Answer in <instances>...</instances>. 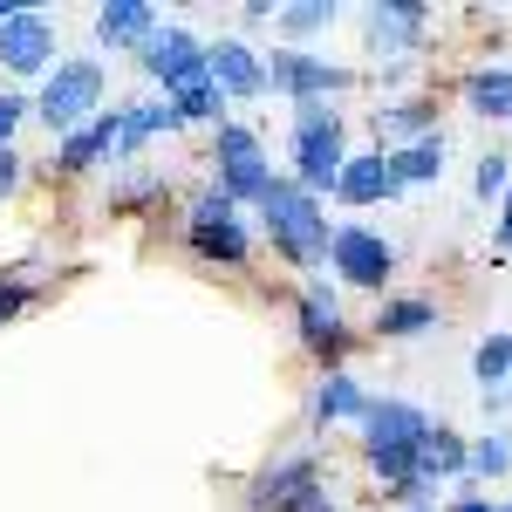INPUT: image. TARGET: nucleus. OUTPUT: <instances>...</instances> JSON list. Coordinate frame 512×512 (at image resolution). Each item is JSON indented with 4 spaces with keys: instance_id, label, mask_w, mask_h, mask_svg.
<instances>
[{
    "instance_id": "nucleus-1",
    "label": "nucleus",
    "mask_w": 512,
    "mask_h": 512,
    "mask_svg": "<svg viewBox=\"0 0 512 512\" xmlns=\"http://www.w3.org/2000/svg\"><path fill=\"white\" fill-rule=\"evenodd\" d=\"M260 233L274 239V253L287 260V267H321V260H328V239H335V226H328L321 198L301 192V185L280 171L274 185H267V198H260Z\"/></svg>"
},
{
    "instance_id": "nucleus-2",
    "label": "nucleus",
    "mask_w": 512,
    "mask_h": 512,
    "mask_svg": "<svg viewBox=\"0 0 512 512\" xmlns=\"http://www.w3.org/2000/svg\"><path fill=\"white\" fill-rule=\"evenodd\" d=\"M424 437H431V417L417 410V403H403V396H369V410H362V451H369V465L383 485H403V478H417V451H424Z\"/></svg>"
},
{
    "instance_id": "nucleus-3",
    "label": "nucleus",
    "mask_w": 512,
    "mask_h": 512,
    "mask_svg": "<svg viewBox=\"0 0 512 512\" xmlns=\"http://www.w3.org/2000/svg\"><path fill=\"white\" fill-rule=\"evenodd\" d=\"M287 158H294V185L301 192H335L342 164H349V130H342V110L335 103H294V137H287Z\"/></svg>"
},
{
    "instance_id": "nucleus-4",
    "label": "nucleus",
    "mask_w": 512,
    "mask_h": 512,
    "mask_svg": "<svg viewBox=\"0 0 512 512\" xmlns=\"http://www.w3.org/2000/svg\"><path fill=\"white\" fill-rule=\"evenodd\" d=\"M103 89H110L103 62L96 55H69V62L48 69V82H41V96H35V117L69 137V130H82V123L103 110Z\"/></svg>"
},
{
    "instance_id": "nucleus-5",
    "label": "nucleus",
    "mask_w": 512,
    "mask_h": 512,
    "mask_svg": "<svg viewBox=\"0 0 512 512\" xmlns=\"http://www.w3.org/2000/svg\"><path fill=\"white\" fill-rule=\"evenodd\" d=\"M212 164H219V185L212 192H226L246 212V205H260L267 198V185H274L280 171L267 164V144H260V130L253 123H219V137H212Z\"/></svg>"
},
{
    "instance_id": "nucleus-6",
    "label": "nucleus",
    "mask_w": 512,
    "mask_h": 512,
    "mask_svg": "<svg viewBox=\"0 0 512 512\" xmlns=\"http://www.w3.org/2000/svg\"><path fill=\"white\" fill-rule=\"evenodd\" d=\"M185 239H192V253L219 260V267H239V260L253 253L246 212H239L226 192H198V198H192V212H185Z\"/></svg>"
},
{
    "instance_id": "nucleus-7",
    "label": "nucleus",
    "mask_w": 512,
    "mask_h": 512,
    "mask_svg": "<svg viewBox=\"0 0 512 512\" xmlns=\"http://www.w3.org/2000/svg\"><path fill=\"white\" fill-rule=\"evenodd\" d=\"M137 62H144V76L158 82L164 96H178V89H192V82H205L212 69H205V41L192 35V28H158V35L137 48Z\"/></svg>"
},
{
    "instance_id": "nucleus-8",
    "label": "nucleus",
    "mask_w": 512,
    "mask_h": 512,
    "mask_svg": "<svg viewBox=\"0 0 512 512\" xmlns=\"http://www.w3.org/2000/svg\"><path fill=\"white\" fill-rule=\"evenodd\" d=\"M349 82H355L349 69L321 62V55H308V48H274V55H267V89L294 96V103H328V96H342Z\"/></svg>"
},
{
    "instance_id": "nucleus-9",
    "label": "nucleus",
    "mask_w": 512,
    "mask_h": 512,
    "mask_svg": "<svg viewBox=\"0 0 512 512\" xmlns=\"http://www.w3.org/2000/svg\"><path fill=\"white\" fill-rule=\"evenodd\" d=\"M328 267H335L342 287H383V280L396 274V246L383 233H369V226H335Z\"/></svg>"
},
{
    "instance_id": "nucleus-10",
    "label": "nucleus",
    "mask_w": 512,
    "mask_h": 512,
    "mask_svg": "<svg viewBox=\"0 0 512 512\" xmlns=\"http://www.w3.org/2000/svg\"><path fill=\"white\" fill-rule=\"evenodd\" d=\"M0 69L7 76H48L55 69V21L41 7H14L0 28Z\"/></svg>"
},
{
    "instance_id": "nucleus-11",
    "label": "nucleus",
    "mask_w": 512,
    "mask_h": 512,
    "mask_svg": "<svg viewBox=\"0 0 512 512\" xmlns=\"http://www.w3.org/2000/svg\"><path fill=\"white\" fill-rule=\"evenodd\" d=\"M205 69H212V82H219V96L226 103H253V96H267V55H253L239 35H219L205 41Z\"/></svg>"
},
{
    "instance_id": "nucleus-12",
    "label": "nucleus",
    "mask_w": 512,
    "mask_h": 512,
    "mask_svg": "<svg viewBox=\"0 0 512 512\" xmlns=\"http://www.w3.org/2000/svg\"><path fill=\"white\" fill-rule=\"evenodd\" d=\"M294 328H301V342H308L321 362H335V355L349 349V321H342V301H335L328 280H308V294H301V308H294Z\"/></svg>"
},
{
    "instance_id": "nucleus-13",
    "label": "nucleus",
    "mask_w": 512,
    "mask_h": 512,
    "mask_svg": "<svg viewBox=\"0 0 512 512\" xmlns=\"http://www.w3.org/2000/svg\"><path fill=\"white\" fill-rule=\"evenodd\" d=\"M424 21H431V7H424V0H376V7H369V48L403 55V48H417V41H424Z\"/></svg>"
},
{
    "instance_id": "nucleus-14",
    "label": "nucleus",
    "mask_w": 512,
    "mask_h": 512,
    "mask_svg": "<svg viewBox=\"0 0 512 512\" xmlns=\"http://www.w3.org/2000/svg\"><path fill=\"white\" fill-rule=\"evenodd\" d=\"M403 185L390 178V151L376 144V151H362V158L342 164V178H335V198L342 205H376V198H396Z\"/></svg>"
},
{
    "instance_id": "nucleus-15",
    "label": "nucleus",
    "mask_w": 512,
    "mask_h": 512,
    "mask_svg": "<svg viewBox=\"0 0 512 512\" xmlns=\"http://www.w3.org/2000/svg\"><path fill=\"white\" fill-rule=\"evenodd\" d=\"M117 130H123V110H96V117L82 123V130H69L62 137V151H55V171H89L96 158H117Z\"/></svg>"
},
{
    "instance_id": "nucleus-16",
    "label": "nucleus",
    "mask_w": 512,
    "mask_h": 512,
    "mask_svg": "<svg viewBox=\"0 0 512 512\" xmlns=\"http://www.w3.org/2000/svg\"><path fill=\"white\" fill-rule=\"evenodd\" d=\"M151 35H158V7L151 0H110L96 14V41H110V48H144Z\"/></svg>"
},
{
    "instance_id": "nucleus-17",
    "label": "nucleus",
    "mask_w": 512,
    "mask_h": 512,
    "mask_svg": "<svg viewBox=\"0 0 512 512\" xmlns=\"http://www.w3.org/2000/svg\"><path fill=\"white\" fill-rule=\"evenodd\" d=\"M301 485H315V458L301 451V458H280V465H267V472L253 478V512H280Z\"/></svg>"
},
{
    "instance_id": "nucleus-18",
    "label": "nucleus",
    "mask_w": 512,
    "mask_h": 512,
    "mask_svg": "<svg viewBox=\"0 0 512 512\" xmlns=\"http://www.w3.org/2000/svg\"><path fill=\"white\" fill-rule=\"evenodd\" d=\"M431 328H437V301H424V294H390L376 308V335L383 342H410V335H431Z\"/></svg>"
},
{
    "instance_id": "nucleus-19",
    "label": "nucleus",
    "mask_w": 512,
    "mask_h": 512,
    "mask_svg": "<svg viewBox=\"0 0 512 512\" xmlns=\"http://www.w3.org/2000/svg\"><path fill=\"white\" fill-rule=\"evenodd\" d=\"M472 472V444L451 431V424H431V437H424V451H417V478H458Z\"/></svg>"
},
{
    "instance_id": "nucleus-20",
    "label": "nucleus",
    "mask_w": 512,
    "mask_h": 512,
    "mask_svg": "<svg viewBox=\"0 0 512 512\" xmlns=\"http://www.w3.org/2000/svg\"><path fill=\"white\" fill-rule=\"evenodd\" d=\"M472 369H478V383H485V410H506L512 403V335H485Z\"/></svg>"
},
{
    "instance_id": "nucleus-21",
    "label": "nucleus",
    "mask_w": 512,
    "mask_h": 512,
    "mask_svg": "<svg viewBox=\"0 0 512 512\" xmlns=\"http://www.w3.org/2000/svg\"><path fill=\"white\" fill-rule=\"evenodd\" d=\"M362 410H369V390L355 383L349 369H328L315 390V424H342V417H355L362 424Z\"/></svg>"
},
{
    "instance_id": "nucleus-22",
    "label": "nucleus",
    "mask_w": 512,
    "mask_h": 512,
    "mask_svg": "<svg viewBox=\"0 0 512 512\" xmlns=\"http://www.w3.org/2000/svg\"><path fill=\"white\" fill-rule=\"evenodd\" d=\"M437 171H444V130H437V137H417V144H403V151H390V178H396V185H431Z\"/></svg>"
},
{
    "instance_id": "nucleus-23",
    "label": "nucleus",
    "mask_w": 512,
    "mask_h": 512,
    "mask_svg": "<svg viewBox=\"0 0 512 512\" xmlns=\"http://www.w3.org/2000/svg\"><path fill=\"white\" fill-rule=\"evenodd\" d=\"M376 137H396V151L417 144V137H437V103H390V110H376Z\"/></svg>"
},
{
    "instance_id": "nucleus-24",
    "label": "nucleus",
    "mask_w": 512,
    "mask_h": 512,
    "mask_svg": "<svg viewBox=\"0 0 512 512\" xmlns=\"http://www.w3.org/2000/svg\"><path fill=\"white\" fill-rule=\"evenodd\" d=\"M465 103L478 117H512V69H478L465 76Z\"/></svg>"
},
{
    "instance_id": "nucleus-25",
    "label": "nucleus",
    "mask_w": 512,
    "mask_h": 512,
    "mask_svg": "<svg viewBox=\"0 0 512 512\" xmlns=\"http://www.w3.org/2000/svg\"><path fill=\"white\" fill-rule=\"evenodd\" d=\"M321 28H335V7H328V0H294V7L274 14L280 41H308V35H321Z\"/></svg>"
},
{
    "instance_id": "nucleus-26",
    "label": "nucleus",
    "mask_w": 512,
    "mask_h": 512,
    "mask_svg": "<svg viewBox=\"0 0 512 512\" xmlns=\"http://www.w3.org/2000/svg\"><path fill=\"white\" fill-rule=\"evenodd\" d=\"M164 103L178 110V123H226V96H219L212 76L192 82V89H178V96H164Z\"/></svg>"
},
{
    "instance_id": "nucleus-27",
    "label": "nucleus",
    "mask_w": 512,
    "mask_h": 512,
    "mask_svg": "<svg viewBox=\"0 0 512 512\" xmlns=\"http://www.w3.org/2000/svg\"><path fill=\"white\" fill-rule=\"evenodd\" d=\"M472 472L478 478H506L512 472V437L506 431H492V437H478V444H472Z\"/></svg>"
},
{
    "instance_id": "nucleus-28",
    "label": "nucleus",
    "mask_w": 512,
    "mask_h": 512,
    "mask_svg": "<svg viewBox=\"0 0 512 512\" xmlns=\"http://www.w3.org/2000/svg\"><path fill=\"white\" fill-rule=\"evenodd\" d=\"M472 185H478V198L512 192V185H506V158H499V151H492V158H478V178H472Z\"/></svg>"
},
{
    "instance_id": "nucleus-29",
    "label": "nucleus",
    "mask_w": 512,
    "mask_h": 512,
    "mask_svg": "<svg viewBox=\"0 0 512 512\" xmlns=\"http://www.w3.org/2000/svg\"><path fill=\"white\" fill-rule=\"evenodd\" d=\"M28 117V96L21 89H0V144H14V123Z\"/></svg>"
},
{
    "instance_id": "nucleus-30",
    "label": "nucleus",
    "mask_w": 512,
    "mask_h": 512,
    "mask_svg": "<svg viewBox=\"0 0 512 512\" xmlns=\"http://www.w3.org/2000/svg\"><path fill=\"white\" fill-rule=\"evenodd\" d=\"M280 512H335V499L321 492V478H315V485H301V492H294V499H287Z\"/></svg>"
},
{
    "instance_id": "nucleus-31",
    "label": "nucleus",
    "mask_w": 512,
    "mask_h": 512,
    "mask_svg": "<svg viewBox=\"0 0 512 512\" xmlns=\"http://www.w3.org/2000/svg\"><path fill=\"white\" fill-rule=\"evenodd\" d=\"M28 308V280H0V321Z\"/></svg>"
},
{
    "instance_id": "nucleus-32",
    "label": "nucleus",
    "mask_w": 512,
    "mask_h": 512,
    "mask_svg": "<svg viewBox=\"0 0 512 512\" xmlns=\"http://www.w3.org/2000/svg\"><path fill=\"white\" fill-rule=\"evenodd\" d=\"M21 171H28L21 151H14V144H0V192H14V185H21Z\"/></svg>"
},
{
    "instance_id": "nucleus-33",
    "label": "nucleus",
    "mask_w": 512,
    "mask_h": 512,
    "mask_svg": "<svg viewBox=\"0 0 512 512\" xmlns=\"http://www.w3.org/2000/svg\"><path fill=\"white\" fill-rule=\"evenodd\" d=\"M451 512H499L492 499H478V492H465V499H451Z\"/></svg>"
},
{
    "instance_id": "nucleus-34",
    "label": "nucleus",
    "mask_w": 512,
    "mask_h": 512,
    "mask_svg": "<svg viewBox=\"0 0 512 512\" xmlns=\"http://www.w3.org/2000/svg\"><path fill=\"white\" fill-rule=\"evenodd\" d=\"M499 246L512 253V192H506V212H499Z\"/></svg>"
},
{
    "instance_id": "nucleus-35",
    "label": "nucleus",
    "mask_w": 512,
    "mask_h": 512,
    "mask_svg": "<svg viewBox=\"0 0 512 512\" xmlns=\"http://www.w3.org/2000/svg\"><path fill=\"white\" fill-rule=\"evenodd\" d=\"M14 7H21V0H0V28H7V14H14Z\"/></svg>"
},
{
    "instance_id": "nucleus-36",
    "label": "nucleus",
    "mask_w": 512,
    "mask_h": 512,
    "mask_svg": "<svg viewBox=\"0 0 512 512\" xmlns=\"http://www.w3.org/2000/svg\"><path fill=\"white\" fill-rule=\"evenodd\" d=\"M499 512H512V506H499Z\"/></svg>"
}]
</instances>
